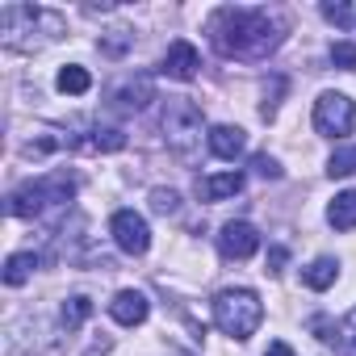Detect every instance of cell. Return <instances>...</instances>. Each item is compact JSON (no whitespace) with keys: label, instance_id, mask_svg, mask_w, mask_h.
<instances>
[{"label":"cell","instance_id":"6da1fadb","mask_svg":"<svg viewBox=\"0 0 356 356\" xmlns=\"http://www.w3.org/2000/svg\"><path fill=\"white\" fill-rule=\"evenodd\" d=\"M285 38V26L268 13V9H218L210 17V42L227 55V59H264L268 51H277Z\"/></svg>","mask_w":356,"mask_h":356},{"label":"cell","instance_id":"7a4b0ae2","mask_svg":"<svg viewBox=\"0 0 356 356\" xmlns=\"http://www.w3.org/2000/svg\"><path fill=\"white\" fill-rule=\"evenodd\" d=\"M76 193V181L67 172H51V176H38V181H26L22 189H13L9 197V214L13 218H38L47 210H59L67 206Z\"/></svg>","mask_w":356,"mask_h":356},{"label":"cell","instance_id":"3957f363","mask_svg":"<svg viewBox=\"0 0 356 356\" xmlns=\"http://www.w3.org/2000/svg\"><path fill=\"white\" fill-rule=\"evenodd\" d=\"M260 318H264V306H260V298H256L252 289H222V293L214 298V323H218V331L231 335V339L256 335Z\"/></svg>","mask_w":356,"mask_h":356},{"label":"cell","instance_id":"277c9868","mask_svg":"<svg viewBox=\"0 0 356 356\" xmlns=\"http://www.w3.org/2000/svg\"><path fill=\"white\" fill-rule=\"evenodd\" d=\"M202 130H206V113L193 101L176 97V101L163 105V138H168V147L181 155V159L193 155V147L202 143Z\"/></svg>","mask_w":356,"mask_h":356},{"label":"cell","instance_id":"5b68a950","mask_svg":"<svg viewBox=\"0 0 356 356\" xmlns=\"http://www.w3.org/2000/svg\"><path fill=\"white\" fill-rule=\"evenodd\" d=\"M314 130L323 138H343L356 130V101L343 92H323L314 101Z\"/></svg>","mask_w":356,"mask_h":356},{"label":"cell","instance_id":"8992f818","mask_svg":"<svg viewBox=\"0 0 356 356\" xmlns=\"http://www.w3.org/2000/svg\"><path fill=\"white\" fill-rule=\"evenodd\" d=\"M109 235H113V243H118L126 256H143V252L151 248L147 218H143V214H134V210H118V214H113V222H109Z\"/></svg>","mask_w":356,"mask_h":356},{"label":"cell","instance_id":"52a82bcc","mask_svg":"<svg viewBox=\"0 0 356 356\" xmlns=\"http://www.w3.org/2000/svg\"><path fill=\"white\" fill-rule=\"evenodd\" d=\"M256 248H260V231L252 222H227L218 235V252L227 260H248V256H256Z\"/></svg>","mask_w":356,"mask_h":356},{"label":"cell","instance_id":"ba28073f","mask_svg":"<svg viewBox=\"0 0 356 356\" xmlns=\"http://www.w3.org/2000/svg\"><path fill=\"white\" fill-rule=\"evenodd\" d=\"M197 67H202V55H197V47L185 42V38H181V42H172L168 55H163V63H159V72L172 76V80H193Z\"/></svg>","mask_w":356,"mask_h":356},{"label":"cell","instance_id":"9c48e42d","mask_svg":"<svg viewBox=\"0 0 356 356\" xmlns=\"http://www.w3.org/2000/svg\"><path fill=\"white\" fill-rule=\"evenodd\" d=\"M109 101H113V109L134 113V109H147V101H155V88H151L147 76H130V80H122V84L109 92Z\"/></svg>","mask_w":356,"mask_h":356},{"label":"cell","instance_id":"30bf717a","mask_svg":"<svg viewBox=\"0 0 356 356\" xmlns=\"http://www.w3.org/2000/svg\"><path fill=\"white\" fill-rule=\"evenodd\" d=\"M109 314H113L122 327H138V323H147V314H151V302H147L138 289H122V293H113V302H109Z\"/></svg>","mask_w":356,"mask_h":356},{"label":"cell","instance_id":"8fae6325","mask_svg":"<svg viewBox=\"0 0 356 356\" xmlns=\"http://www.w3.org/2000/svg\"><path fill=\"white\" fill-rule=\"evenodd\" d=\"M239 189H243V176L239 172H218V176L197 181V197L202 202H222V197H235Z\"/></svg>","mask_w":356,"mask_h":356},{"label":"cell","instance_id":"7c38bea8","mask_svg":"<svg viewBox=\"0 0 356 356\" xmlns=\"http://www.w3.org/2000/svg\"><path fill=\"white\" fill-rule=\"evenodd\" d=\"M243 147H248V138H243L239 126H214V130H210V151H214L218 159H239Z\"/></svg>","mask_w":356,"mask_h":356},{"label":"cell","instance_id":"4fadbf2b","mask_svg":"<svg viewBox=\"0 0 356 356\" xmlns=\"http://www.w3.org/2000/svg\"><path fill=\"white\" fill-rule=\"evenodd\" d=\"M335 277H339V264H335L331 256H318L314 264H306V268H302L306 289H318V293H323V289H331V285H335Z\"/></svg>","mask_w":356,"mask_h":356},{"label":"cell","instance_id":"5bb4252c","mask_svg":"<svg viewBox=\"0 0 356 356\" xmlns=\"http://www.w3.org/2000/svg\"><path fill=\"white\" fill-rule=\"evenodd\" d=\"M327 222H331L335 231H356V189L339 193V197L327 206Z\"/></svg>","mask_w":356,"mask_h":356},{"label":"cell","instance_id":"9a60e30c","mask_svg":"<svg viewBox=\"0 0 356 356\" xmlns=\"http://www.w3.org/2000/svg\"><path fill=\"white\" fill-rule=\"evenodd\" d=\"M34 268H38V256H34V252L9 256V260H5V285H26V281L34 277Z\"/></svg>","mask_w":356,"mask_h":356},{"label":"cell","instance_id":"2e32d148","mask_svg":"<svg viewBox=\"0 0 356 356\" xmlns=\"http://www.w3.org/2000/svg\"><path fill=\"white\" fill-rule=\"evenodd\" d=\"M92 88V76L80 67V63H67L63 72H59V92H67V97H84Z\"/></svg>","mask_w":356,"mask_h":356},{"label":"cell","instance_id":"e0dca14e","mask_svg":"<svg viewBox=\"0 0 356 356\" xmlns=\"http://www.w3.org/2000/svg\"><path fill=\"white\" fill-rule=\"evenodd\" d=\"M327 172H331V176H356V143L335 147L331 159H327Z\"/></svg>","mask_w":356,"mask_h":356},{"label":"cell","instance_id":"ac0fdd59","mask_svg":"<svg viewBox=\"0 0 356 356\" xmlns=\"http://www.w3.org/2000/svg\"><path fill=\"white\" fill-rule=\"evenodd\" d=\"M88 314H92V302H88L84 293H80V298H67V302H63V327H67V331H76V327H80V323H84Z\"/></svg>","mask_w":356,"mask_h":356},{"label":"cell","instance_id":"d6986e66","mask_svg":"<svg viewBox=\"0 0 356 356\" xmlns=\"http://www.w3.org/2000/svg\"><path fill=\"white\" fill-rule=\"evenodd\" d=\"M88 147H92V151H122V147H126V134H122V130H92Z\"/></svg>","mask_w":356,"mask_h":356},{"label":"cell","instance_id":"ffe728a7","mask_svg":"<svg viewBox=\"0 0 356 356\" xmlns=\"http://www.w3.org/2000/svg\"><path fill=\"white\" fill-rule=\"evenodd\" d=\"M151 210L155 214H176L181 210V197H176L172 189H151Z\"/></svg>","mask_w":356,"mask_h":356},{"label":"cell","instance_id":"44dd1931","mask_svg":"<svg viewBox=\"0 0 356 356\" xmlns=\"http://www.w3.org/2000/svg\"><path fill=\"white\" fill-rule=\"evenodd\" d=\"M331 343H335V352L339 356H356V327H335V335H331Z\"/></svg>","mask_w":356,"mask_h":356},{"label":"cell","instance_id":"7402d4cb","mask_svg":"<svg viewBox=\"0 0 356 356\" xmlns=\"http://www.w3.org/2000/svg\"><path fill=\"white\" fill-rule=\"evenodd\" d=\"M331 63L343 67V72H352L356 67V42H335L331 47Z\"/></svg>","mask_w":356,"mask_h":356},{"label":"cell","instance_id":"603a6c76","mask_svg":"<svg viewBox=\"0 0 356 356\" xmlns=\"http://www.w3.org/2000/svg\"><path fill=\"white\" fill-rule=\"evenodd\" d=\"M252 168H256L260 176H268V181H277V176H281V163H277L273 155H256V159H252Z\"/></svg>","mask_w":356,"mask_h":356},{"label":"cell","instance_id":"cb8c5ba5","mask_svg":"<svg viewBox=\"0 0 356 356\" xmlns=\"http://www.w3.org/2000/svg\"><path fill=\"white\" fill-rule=\"evenodd\" d=\"M323 17L335 22V26H348V22H352V9H348V5H323Z\"/></svg>","mask_w":356,"mask_h":356},{"label":"cell","instance_id":"d4e9b609","mask_svg":"<svg viewBox=\"0 0 356 356\" xmlns=\"http://www.w3.org/2000/svg\"><path fill=\"white\" fill-rule=\"evenodd\" d=\"M264 356H298V352H293V348H289V343H285V339H273V343H268V352H264Z\"/></svg>","mask_w":356,"mask_h":356},{"label":"cell","instance_id":"484cf974","mask_svg":"<svg viewBox=\"0 0 356 356\" xmlns=\"http://www.w3.org/2000/svg\"><path fill=\"white\" fill-rule=\"evenodd\" d=\"M281 264H285V248H273V252H268V268L281 273Z\"/></svg>","mask_w":356,"mask_h":356},{"label":"cell","instance_id":"4316f807","mask_svg":"<svg viewBox=\"0 0 356 356\" xmlns=\"http://www.w3.org/2000/svg\"><path fill=\"white\" fill-rule=\"evenodd\" d=\"M348 327H356V310H352V314H348Z\"/></svg>","mask_w":356,"mask_h":356}]
</instances>
